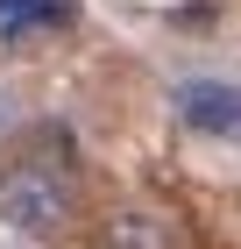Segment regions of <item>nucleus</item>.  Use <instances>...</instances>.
Listing matches in <instances>:
<instances>
[{
	"mask_svg": "<svg viewBox=\"0 0 241 249\" xmlns=\"http://www.w3.org/2000/svg\"><path fill=\"white\" fill-rule=\"evenodd\" d=\"M71 221H78V185L57 164H7L0 171V228L57 242Z\"/></svg>",
	"mask_w": 241,
	"mask_h": 249,
	"instance_id": "f257e3e1",
	"label": "nucleus"
},
{
	"mask_svg": "<svg viewBox=\"0 0 241 249\" xmlns=\"http://www.w3.org/2000/svg\"><path fill=\"white\" fill-rule=\"evenodd\" d=\"M170 114L177 128L206 135V142H241V78H220V71H192L170 86Z\"/></svg>",
	"mask_w": 241,
	"mask_h": 249,
	"instance_id": "f03ea898",
	"label": "nucleus"
},
{
	"mask_svg": "<svg viewBox=\"0 0 241 249\" xmlns=\"http://www.w3.org/2000/svg\"><path fill=\"white\" fill-rule=\"evenodd\" d=\"M78 21V0H0V43H29V36H57Z\"/></svg>",
	"mask_w": 241,
	"mask_h": 249,
	"instance_id": "7ed1b4c3",
	"label": "nucleus"
},
{
	"mask_svg": "<svg viewBox=\"0 0 241 249\" xmlns=\"http://www.w3.org/2000/svg\"><path fill=\"white\" fill-rule=\"evenodd\" d=\"M107 249H185V235H177V221L156 207H121L107 221Z\"/></svg>",
	"mask_w": 241,
	"mask_h": 249,
	"instance_id": "20e7f679",
	"label": "nucleus"
},
{
	"mask_svg": "<svg viewBox=\"0 0 241 249\" xmlns=\"http://www.w3.org/2000/svg\"><path fill=\"white\" fill-rule=\"evenodd\" d=\"M15 128V93H7V86H0V135Z\"/></svg>",
	"mask_w": 241,
	"mask_h": 249,
	"instance_id": "39448f33",
	"label": "nucleus"
}]
</instances>
